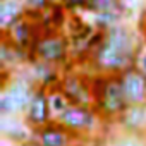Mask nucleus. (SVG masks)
I'll list each match as a JSON object with an SVG mask.
<instances>
[{"label": "nucleus", "instance_id": "1", "mask_svg": "<svg viewBox=\"0 0 146 146\" xmlns=\"http://www.w3.org/2000/svg\"><path fill=\"white\" fill-rule=\"evenodd\" d=\"M141 45L137 35L124 23L102 33V38L88 58L95 72L100 74H120V72L136 64Z\"/></svg>", "mask_w": 146, "mask_h": 146}, {"label": "nucleus", "instance_id": "2", "mask_svg": "<svg viewBox=\"0 0 146 146\" xmlns=\"http://www.w3.org/2000/svg\"><path fill=\"white\" fill-rule=\"evenodd\" d=\"M91 91H93V107L105 122L115 124L122 112L127 108L125 96L120 88L117 74H100L91 76Z\"/></svg>", "mask_w": 146, "mask_h": 146}, {"label": "nucleus", "instance_id": "3", "mask_svg": "<svg viewBox=\"0 0 146 146\" xmlns=\"http://www.w3.org/2000/svg\"><path fill=\"white\" fill-rule=\"evenodd\" d=\"M36 86L28 74H12V78L2 84L0 91V115H24Z\"/></svg>", "mask_w": 146, "mask_h": 146}, {"label": "nucleus", "instance_id": "4", "mask_svg": "<svg viewBox=\"0 0 146 146\" xmlns=\"http://www.w3.org/2000/svg\"><path fill=\"white\" fill-rule=\"evenodd\" d=\"M55 120H58L62 125H65L70 132H74L81 139L93 137L98 132L100 125L105 122L93 105L78 103H70Z\"/></svg>", "mask_w": 146, "mask_h": 146}, {"label": "nucleus", "instance_id": "5", "mask_svg": "<svg viewBox=\"0 0 146 146\" xmlns=\"http://www.w3.org/2000/svg\"><path fill=\"white\" fill-rule=\"evenodd\" d=\"M33 58L62 67L70 58L69 36L62 33V29H43L35 45Z\"/></svg>", "mask_w": 146, "mask_h": 146}, {"label": "nucleus", "instance_id": "6", "mask_svg": "<svg viewBox=\"0 0 146 146\" xmlns=\"http://www.w3.org/2000/svg\"><path fill=\"white\" fill-rule=\"evenodd\" d=\"M81 137L70 132L58 120H50L48 124L33 131V139L29 146H79Z\"/></svg>", "mask_w": 146, "mask_h": 146}, {"label": "nucleus", "instance_id": "7", "mask_svg": "<svg viewBox=\"0 0 146 146\" xmlns=\"http://www.w3.org/2000/svg\"><path fill=\"white\" fill-rule=\"evenodd\" d=\"M41 31L43 29L36 19L24 16L16 24H12L7 31H4L2 36H5L9 41H12L16 46H19L21 50H24L26 53H29L33 57V50H35V45L38 41Z\"/></svg>", "mask_w": 146, "mask_h": 146}, {"label": "nucleus", "instance_id": "8", "mask_svg": "<svg viewBox=\"0 0 146 146\" xmlns=\"http://www.w3.org/2000/svg\"><path fill=\"white\" fill-rule=\"evenodd\" d=\"M119 76L122 93L129 105H146V74L137 69V65H131L124 69Z\"/></svg>", "mask_w": 146, "mask_h": 146}, {"label": "nucleus", "instance_id": "9", "mask_svg": "<svg viewBox=\"0 0 146 146\" xmlns=\"http://www.w3.org/2000/svg\"><path fill=\"white\" fill-rule=\"evenodd\" d=\"M58 86L67 95L70 103L78 105H93V91H91V78H86L78 72H65L62 74Z\"/></svg>", "mask_w": 146, "mask_h": 146}, {"label": "nucleus", "instance_id": "10", "mask_svg": "<svg viewBox=\"0 0 146 146\" xmlns=\"http://www.w3.org/2000/svg\"><path fill=\"white\" fill-rule=\"evenodd\" d=\"M23 119L26 120V124L33 131L48 124L50 120H53V115H52V110H50V105H48V88L36 86V91H35Z\"/></svg>", "mask_w": 146, "mask_h": 146}, {"label": "nucleus", "instance_id": "11", "mask_svg": "<svg viewBox=\"0 0 146 146\" xmlns=\"http://www.w3.org/2000/svg\"><path fill=\"white\" fill-rule=\"evenodd\" d=\"M0 134L14 144H31L33 129L21 115H0Z\"/></svg>", "mask_w": 146, "mask_h": 146}, {"label": "nucleus", "instance_id": "12", "mask_svg": "<svg viewBox=\"0 0 146 146\" xmlns=\"http://www.w3.org/2000/svg\"><path fill=\"white\" fill-rule=\"evenodd\" d=\"M115 124L125 134L146 136V105H127Z\"/></svg>", "mask_w": 146, "mask_h": 146}, {"label": "nucleus", "instance_id": "13", "mask_svg": "<svg viewBox=\"0 0 146 146\" xmlns=\"http://www.w3.org/2000/svg\"><path fill=\"white\" fill-rule=\"evenodd\" d=\"M31 58L33 57L29 53H26L24 50L16 46L12 41H9L5 36H2V45H0V67H2V72L14 74L23 65H28Z\"/></svg>", "mask_w": 146, "mask_h": 146}, {"label": "nucleus", "instance_id": "14", "mask_svg": "<svg viewBox=\"0 0 146 146\" xmlns=\"http://www.w3.org/2000/svg\"><path fill=\"white\" fill-rule=\"evenodd\" d=\"M28 76H29V79L35 84L45 86V88H50V86L57 84L60 81V78H62L60 67L46 64V62H41L38 58H31L29 60V64H28Z\"/></svg>", "mask_w": 146, "mask_h": 146}, {"label": "nucleus", "instance_id": "15", "mask_svg": "<svg viewBox=\"0 0 146 146\" xmlns=\"http://www.w3.org/2000/svg\"><path fill=\"white\" fill-rule=\"evenodd\" d=\"M26 16L24 0H0V29L7 31Z\"/></svg>", "mask_w": 146, "mask_h": 146}, {"label": "nucleus", "instance_id": "16", "mask_svg": "<svg viewBox=\"0 0 146 146\" xmlns=\"http://www.w3.org/2000/svg\"><path fill=\"white\" fill-rule=\"evenodd\" d=\"M124 11H108V12H95L90 17V23L96 31H107L124 21Z\"/></svg>", "mask_w": 146, "mask_h": 146}, {"label": "nucleus", "instance_id": "17", "mask_svg": "<svg viewBox=\"0 0 146 146\" xmlns=\"http://www.w3.org/2000/svg\"><path fill=\"white\" fill-rule=\"evenodd\" d=\"M48 105H50V110H52L53 119H57V117L70 105V100H69L67 95L62 91V88L58 86V83L48 88Z\"/></svg>", "mask_w": 146, "mask_h": 146}, {"label": "nucleus", "instance_id": "18", "mask_svg": "<svg viewBox=\"0 0 146 146\" xmlns=\"http://www.w3.org/2000/svg\"><path fill=\"white\" fill-rule=\"evenodd\" d=\"M108 11H122L120 0H90L86 12L95 14V12H108Z\"/></svg>", "mask_w": 146, "mask_h": 146}, {"label": "nucleus", "instance_id": "19", "mask_svg": "<svg viewBox=\"0 0 146 146\" xmlns=\"http://www.w3.org/2000/svg\"><path fill=\"white\" fill-rule=\"evenodd\" d=\"M55 0H24V7H26V16L29 17H38L43 14L46 9L52 7Z\"/></svg>", "mask_w": 146, "mask_h": 146}, {"label": "nucleus", "instance_id": "20", "mask_svg": "<svg viewBox=\"0 0 146 146\" xmlns=\"http://www.w3.org/2000/svg\"><path fill=\"white\" fill-rule=\"evenodd\" d=\"M113 146H146V136L137 134H122L113 141Z\"/></svg>", "mask_w": 146, "mask_h": 146}, {"label": "nucleus", "instance_id": "21", "mask_svg": "<svg viewBox=\"0 0 146 146\" xmlns=\"http://www.w3.org/2000/svg\"><path fill=\"white\" fill-rule=\"evenodd\" d=\"M58 2L64 5V9H65L69 14H76V12H79V11H83V12L88 11L90 0H58Z\"/></svg>", "mask_w": 146, "mask_h": 146}, {"label": "nucleus", "instance_id": "22", "mask_svg": "<svg viewBox=\"0 0 146 146\" xmlns=\"http://www.w3.org/2000/svg\"><path fill=\"white\" fill-rule=\"evenodd\" d=\"M122 4V11L125 16L136 14L137 11H141V7L144 5V0H120Z\"/></svg>", "mask_w": 146, "mask_h": 146}, {"label": "nucleus", "instance_id": "23", "mask_svg": "<svg viewBox=\"0 0 146 146\" xmlns=\"http://www.w3.org/2000/svg\"><path fill=\"white\" fill-rule=\"evenodd\" d=\"M134 65H137V69L143 70L144 74H146V46H141L139 48V53L136 57V64Z\"/></svg>", "mask_w": 146, "mask_h": 146}, {"label": "nucleus", "instance_id": "24", "mask_svg": "<svg viewBox=\"0 0 146 146\" xmlns=\"http://www.w3.org/2000/svg\"><path fill=\"white\" fill-rule=\"evenodd\" d=\"M79 146H103L102 141H81Z\"/></svg>", "mask_w": 146, "mask_h": 146}, {"label": "nucleus", "instance_id": "25", "mask_svg": "<svg viewBox=\"0 0 146 146\" xmlns=\"http://www.w3.org/2000/svg\"><path fill=\"white\" fill-rule=\"evenodd\" d=\"M144 9H146V0H144Z\"/></svg>", "mask_w": 146, "mask_h": 146}]
</instances>
